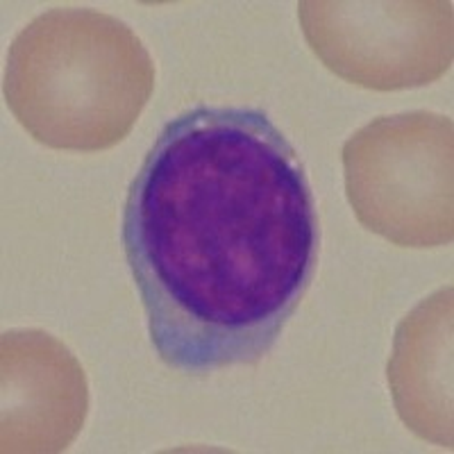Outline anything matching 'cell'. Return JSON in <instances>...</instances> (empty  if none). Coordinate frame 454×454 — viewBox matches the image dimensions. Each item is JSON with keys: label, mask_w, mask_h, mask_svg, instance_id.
I'll use <instances>...</instances> for the list:
<instances>
[{"label": "cell", "mask_w": 454, "mask_h": 454, "mask_svg": "<svg viewBox=\"0 0 454 454\" xmlns=\"http://www.w3.org/2000/svg\"><path fill=\"white\" fill-rule=\"evenodd\" d=\"M123 250L168 368L257 364L316 269L318 216L289 139L259 109L198 105L129 184Z\"/></svg>", "instance_id": "cell-1"}, {"label": "cell", "mask_w": 454, "mask_h": 454, "mask_svg": "<svg viewBox=\"0 0 454 454\" xmlns=\"http://www.w3.org/2000/svg\"><path fill=\"white\" fill-rule=\"evenodd\" d=\"M155 89V64L132 27L98 10L55 7L7 52L3 93L39 144L100 153L129 135Z\"/></svg>", "instance_id": "cell-2"}, {"label": "cell", "mask_w": 454, "mask_h": 454, "mask_svg": "<svg viewBox=\"0 0 454 454\" xmlns=\"http://www.w3.org/2000/svg\"><path fill=\"white\" fill-rule=\"evenodd\" d=\"M454 123L434 112L380 116L343 145L356 221L400 248H439L454 237Z\"/></svg>", "instance_id": "cell-3"}, {"label": "cell", "mask_w": 454, "mask_h": 454, "mask_svg": "<svg viewBox=\"0 0 454 454\" xmlns=\"http://www.w3.org/2000/svg\"><path fill=\"white\" fill-rule=\"evenodd\" d=\"M450 0H302L298 19L334 75L372 91L432 84L454 57Z\"/></svg>", "instance_id": "cell-4"}, {"label": "cell", "mask_w": 454, "mask_h": 454, "mask_svg": "<svg viewBox=\"0 0 454 454\" xmlns=\"http://www.w3.org/2000/svg\"><path fill=\"white\" fill-rule=\"evenodd\" d=\"M89 387L82 364L42 330L0 339V450L5 454L64 452L82 432Z\"/></svg>", "instance_id": "cell-5"}, {"label": "cell", "mask_w": 454, "mask_h": 454, "mask_svg": "<svg viewBox=\"0 0 454 454\" xmlns=\"http://www.w3.org/2000/svg\"><path fill=\"white\" fill-rule=\"evenodd\" d=\"M452 286L420 300L393 339L388 387L404 425L419 439L454 448L452 423Z\"/></svg>", "instance_id": "cell-6"}]
</instances>
